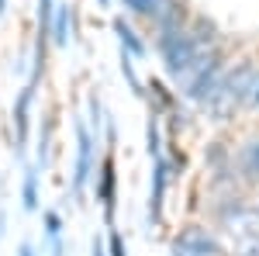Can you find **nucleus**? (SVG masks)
Here are the masks:
<instances>
[{"label":"nucleus","mask_w":259,"mask_h":256,"mask_svg":"<svg viewBox=\"0 0 259 256\" xmlns=\"http://www.w3.org/2000/svg\"><path fill=\"white\" fill-rule=\"evenodd\" d=\"M211 253H218V246H214V239L207 236V232H200V229H187L173 242V256H211Z\"/></svg>","instance_id":"1"},{"label":"nucleus","mask_w":259,"mask_h":256,"mask_svg":"<svg viewBox=\"0 0 259 256\" xmlns=\"http://www.w3.org/2000/svg\"><path fill=\"white\" fill-rule=\"evenodd\" d=\"M76 145H80V153H76V173H73V191L80 194L87 177H90V159H94V142H90V132H87V125L76 121Z\"/></svg>","instance_id":"2"},{"label":"nucleus","mask_w":259,"mask_h":256,"mask_svg":"<svg viewBox=\"0 0 259 256\" xmlns=\"http://www.w3.org/2000/svg\"><path fill=\"white\" fill-rule=\"evenodd\" d=\"M252 80H256V69H252V66H242V69H235L232 77L225 80V90L232 94L235 104H239V100H249V87H252Z\"/></svg>","instance_id":"3"},{"label":"nucleus","mask_w":259,"mask_h":256,"mask_svg":"<svg viewBox=\"0 0 259 256\" xmlns=\"http://www.w3.org/2000/svg\"><path fill=\"white\" fill-rule=\"evenodd\" d=\"M124 7L135 14H145V18H162L166 11H173L169 0H124Z\"/></svg>","instance_id":"4"},{"label":"nucleus","mask_w":259,"mask_h":256,"mask_svg":"<svg viewBox=\"0 0 259 256\" xmlns=\"http://www.w3.org/2000/svg\"><path fill=\"white\" fill-rule=\"evenodd\" d=\"M162 191H166V163H162V159H156V191H152V208H149V218H152V222H159Z\"/></svg>","instance_id":"5"},{"label":"nucleus","mask_w":259,"mask_h":256,"mask_svg":"<svg viewBox=\"0 0 259 256\" xmlns=\"http://www.w3.org/2000/svg\"><path fill=\"white\" fill-rule=\"evenodd\" d=\"M28 104H31V87H24L18 97V111H14V121H18V142L28 138Z\"/></svg>","instance_id":"6"},{"label":"nucleus","mask_w":259,"mask_h":256,"mask_svg":"<svg viewBox=\"0 0 259 256\" xmlns=\"http://www.w3.org/2000/svg\"><path fill=\"white\" fill-rule=\"evenodd\" d=\"M242 170H245V177H252L256 180L259 177V138L256 142H249V145H245V149H242Z\"/></svg>","instance_id":"7"},{"label":"nucleus","mask_w":259,"mask_h":256,"mask_svg":"<svg viewBox=\"0 0 259 256\" xmlns=\"http://www.w3.org/2000/svg\"><path fill=\"white\" fill-rule=\"evenodd\" d=\"M114 31H118V39H121V45H124V49H128V52H135V56H142V52H145V45H142L139 39H135V31H132V28H128V24H124V21H114Z\"/></svg>","instance_id":"8"},{"label":"nucleus","mask_w":259,"mask_h":256,"mask_svg":"<svg viewBox=\"0 0 259 256\" xmlns=\"http://www.w3.org/2000/svg\"><path fill=\"white\" fill-rule=\"evenodd\" d=\"M24 208H28V211L38 208V173H35V170L24 173Z\"/></svg>","instance_id":"9"},{"label":"nucleus","mask_w":259,"mask_h":256,"mask_svg":"<svg viewBox=\"0 0 259 256\" xmlns=\"http://www.w3.org/2000/svg\"><path fill=\"white\" fill-rule=\"evenodd\" d=\"M114 166H111V159L104 163V187H100V201L107 204V215H111V208H114Z\"/></svg>","instance_id":"10"},{"label":"nucleus","mask_w":259,"mask_h":256,"mask_svg":"<svg viewBox=\"0 0 259 256\" xmlns=\"http://www.w3.org/2000/svg\"><path fill=\"white\" fill-rule=\"evenodd\" d=\"M56 42L59 45L69 42V7H59V14H56Z\"/></svg>","instance_id":"11"},{"label":"nucleus","mask_w":259,"mask_h":256,"mask_svg":"<svg viewBox=\"0 0 259 256\" xmlns=\"http://www.w3.org/2000/svg\"><path fill=\"white\" fill-rule=\"evenodd\" d=\"M45 225H49V236H52V239H59V229H62L59 215H52V211H49V215H45Z\"/></svg>","instance_id":"12"},{"label":"nucleus","mask_w":259,"mask_h":256,"mask_svg":"<svg viewBox=\"0 0 259 256\" xmlns=\"http://www.w3.org/2000/svg\"><path fill=\"white\" fill-rule=\"evenodd\" d=\"M121 69H124V77H128V83L139 90V80H135V69H132V59L128 56H121Z\"/></svg>","instance_id":"13"},{"label":"nucleus","mask_w":259,"mask_h":256,"mask_svg":"<svg viewBox=\"0 0 259 256\" xmlns=\"http://www.w3.org/2000/svg\"><path fill=\"white\" fill-rule=\"evenodd\" d=\"M38 18H41V28H45L49 18H52V0H38Z\"/></svg>","instance_id":"14"},{"label":"nucleus","mask_w":259,"mask_h":256,"mask_svg":"<svg viewBox=\"0 0 259 256\" xmlns=\"http://www.w3.org/2000/svg\"><path fill=\"white\" fill-rule=\"evenodd\" d=\"M111 256H128V253H124V242H121L118 232H111Z\"/></svg>","instance_id":"15"},{"label":"nucleus","mask_w":259,"mask_h":256,"mask_svg":"<svg viewBox=\"0 0 259 256\" xmlns=\"http://www.w3.org/2000/svg\"><path fill=\"white\" fill-rule=\"evenodd\" d=\"M249 104L259 107V73H256V80H252V87H249Z\"/></svg>","instance_id":"16"},{"label":"nucleus","mask_w":259,"mask_h":256,"mask_svg":"<svg viewBox=\"0 0 259 256\" xmlns=\"http://www.w3.org/2000/svg\"><path fill=\"white\" fill-rule=\"evenodd\" d=\"M18 256H35V249H31V242H21V249H18Z\"/></svg>","instance_id":"17"},{"label":"nucleus","mask_w":259,"mask_h":256,"mask_svg":"<svg viewBox=\"0 0 259 256\" xmlns=\"http://www.w3.org/2000/svg\"><path fill=\"white\" fill-rule=\"evenodd\" d=\"M52 256H62V242L59 239H52Z\"/></svg>","instance_id":"18"},{"label":"nucleus","mask_w":259,"mask_h":256,"mask_svg":"<svg viewBox=\"0 0 259 256\" xmlns=\"http://www.w3.org/2000/svg\"><path fill=\"white\" fill-rule=\"evenodd\" d=\"M94 256H107V253H104V246H100V239H94Z\"/></svg>","instance_id":"19"},{"label":"nucleus","mask_w":259,"mask_h":256,"mask_svg":"<svg viewBox=\"0 0 259 256\" xmlns=\"http://www.w3.org/2000/svg\"><path fill=\"white\" fill-rule=\"evenodd\" d=\"M4 7H7V0H0V14H4Z\"/></svg>","instance_id":"20"},{"label":"nucleus","mask_w":259,"mask_h":256,"mask_svg":"<svg viewBox=\"0 0 259 256\" xmlns=\"http://www.w3.org/2000/svg\"><path fill=\"white\" fill-rule=\"evenodd\" d=\"M100 4H107V0H100Z\"/></svg>","instance_id":"21"}]
</instances>
